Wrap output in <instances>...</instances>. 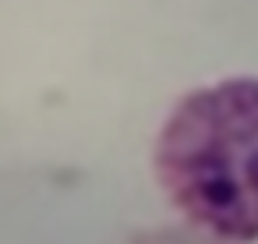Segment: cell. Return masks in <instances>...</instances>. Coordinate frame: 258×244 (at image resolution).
<instances>
[{
    "instance_id": "cell-1",
    "label": "cell",
    "mask_w": 258,
    "mask_h": 244,
    "mask_svg": "<svg viewBox=\"0 0 258 244\" xmlns=\"http://www.w3.org/2000/svg\"><path fill=\"white\" fill-rule=\"evenodd\" d=\"M156 177L187 223L258 244V78L187 92L156 138Z\"/></svg>"
}]
</instances>
